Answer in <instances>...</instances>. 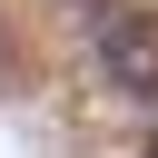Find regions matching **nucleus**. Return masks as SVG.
<instances>
[{
	"mask_svg": "<svg viewBox=\"0 0 158 158\" xmlns=\"http://www.w3.org/2000/svg\"><path fill=\"white\" fill-rule=\"evenodd\" d=\"M89 49H99L109 89H128V99H148V109H158V20H148V10H128V0L89 10Z\"/></svg>",
	"mask_w": 158,
	"mask_h": 158,
	"instance_id": "obj_1",
	"label": "nucleus"
},
{
	"mask_svg": "<svg viewBox=\"0 0 158 158\" xmlns=\"http://www.w3.org/2000/svg\"><path fill=\"white\" fill-rule=\"evenodd\" d=\"M148 158H158V109H148Z\"/></svg>",
	"mask_w": 158,
	"mask_h": 158,
	"instance_id": "obj_2",
	"label": "nucleus"
},
{
	"mask_svg": "<svg viewBox=\"0 0 158 158\" xmlns=\"http://www.w3.org/2000/svg\"><path fill=\"white\" fill-rule=\"evenodd\" d=\"M89 10H109V0H89Z\"/></svg>",
	"mask_w": 158,
	"mask_h": 158,
	"instance_id": "obj_3",
	"label": "nucleus"
}]
</instances>
